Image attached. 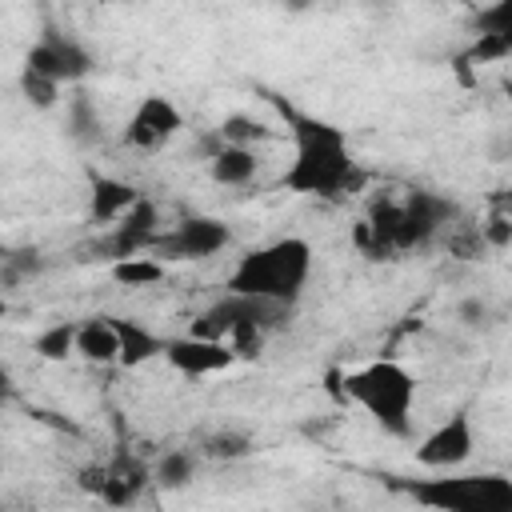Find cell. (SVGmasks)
Here are the masks:
<instances>
[{"mask_svg": "<svg viewBox=\"0 0 512 512\" xmlns=\"http://www.w3.org/2000/svg\"><path fill=\"white\" fill-rule=\"evenodd\" d=\"M444 244H448V252H452L456 260H480V252H488L480 228H468V224H460V220L444 232Z\"/></svg>", "mask_w": 512, "mask_h": 512, "instance_id": "24", "label": "cell"}, {"mask_svg": "<svg viewBox=\"0 0 512 512\" xmlns=\"http://www.w3.org/2000/svg\"><path fill=\"white\" fill-rule=\"evenodd\" d=\"M344 396L360 404L372 424L388 436H412V404H416V380L396 360H372L344 376Z\"/></svg>", "mask_w": 512, "mask_h": 512, "instance_id": "3", "label": "cell"}, {"mask_svg": "<svg viewBox=\"0 0 512 512\" xmlns=\"http://www.w3.org/2000/svg\"><path fill=\"white\" fill-rule=\"evenodd\" d=\"M104 484H108V464H84V468L76 472V488L88 492V496H96V500H100Z\"/></svg>", "mask_w": 512, "mask_h": 512, "instance_id": "27", "label": "cell"}, {"mask_svg": "<svg viewBox=\"0 0 512 512\" xmlns=\"http://www.w3.org/2000/svg\"><path fill=\"white\" fill-rule=\"evenodd\" d=\"M404 488L416 504L440 508V512H512V480L496 476V472L416 480V484H404Z\"/></svg>", "mask_w": 512, "mask_h": 512, "instance_id": "4", "label": "cell"}, {"mask_svg": "<svg viewBox=\"0 0 512 512\" xmlns=\"http://www.w3.org/2000/svg\"><path fill=\"white\" fill-rule=\"evenodd\" d=\"M68 136L76 140V144H96L100 136H104V124H100V112H96V104L80 92V96H72V104H68Z\"/></svg>", "mask_w": 512, "mask_h": 512, "instance_id": "21", "label": "cell"}, {"mask_svg": "<svg viewBox=\"0 0 512 512\" xmlns=\"http://www.w3.org/2000/svg\"><path fill=\"white\" fill-rule=\"evenodd\" d=\"M220 140L224 144H260V140H272V128H264L260 120H252V116H244V112H232V116H224L220 120Z\"/></svg>", "mask_w": 512, "mask_h": 512, "instance_id": "23", "label": "cell"}, {"mask_svg": "<svg viewBox=\"0 0 512 512\" xmlns=\"http://www.w3.org/2000/svg\"><path fill=\"white\" fill-rule=\"evenodd\" d=\"M136 200H140V192H136L128 180L96 176V172H92V184H88V216H92L96 224H116Z\"/></svg>", "mask_w": 512, "mask_h": 512, "instance_id": "12", "label": "cell"}, {"mask_svg": "<svg viewBox=\"0 0 512 512\" xmlns=\"http://www.w3.org/2000/svg\"><path fill=\"white\" fill-rule=\"evenodd\" d=\"M508 152H512V136H508Z\"/></svg>", "mask_w": 512, "mask_h": 512, "instance_id": "30", "label": "cell"}, {"mask_svg": "<svg viewBox=\"0 0 512 512\" xmlns=\"http://www.w3.org/2000/svg\"><path fill=\"white\" fill-rule=\"evenodd\" d=\"M76 332H80L76 320H56V324H48L44 332H36L32 352H36L40 360H68V356H76Z\"/></svg>", "mask_w": 512, "mask_h": 512, "instance_id": "18", "label": "cell"}, {"mask_svg": "<svg viewBox=\"0 0 512 512\" xmlns=\"http://www.w3.org/2000/svg\"><path fill=\"white\" fill-rule=\"evenodd\" d=\"M76 356H84L88 364H120V332H116V316H88V320H80V332H76Z\"/></svg>", "mask_w": 512, "mask_h": 512, "instance_id": "14", "label": "cell"}, {"mask_svg": "<svg viewBox=\"0 0 512 512\" xmlns=\"http://www.w3.org/2000/svg\"><path fill=\"white\" fill-rule=\"evenodd\" d=\"M180 128H184L180 108H176L168 96L148 92V96H140V104H136L132 116L124 120V144L136 148V152H156V148H164Z\"/></svg>", "mask_w": 512, "mask_h": 512, "instance_id": "8", "label": "cell"}, {"mask_svg": "<svg viewBox=\"0 0 512 512\" xmlns=\"http://www.w3.org/2000/svg\"><path fill=\"white\" fill-rule=\"evenodd\" d=\"M164 360L184 372V376H212V372H224L232 368L240 356L228 340H212V336H168V348H164Z\"/></svg>", "mask_w": 512, "mask_h": 512, "instance_id": "10", "label": "cell"}, {"mask_svg": "<svg viewBox=\"0 0 512 512\" xmlns=\"http://www.w3.org/2000/svg\"><path fill=\"white\" fill-rule=\"evenodd\" d=\"M480 236H484L488 248H508L512 244V212H492L480 224Z\"/></svg>", "mask_w": 512, "mask_h": 512, "instance_id": "26", "label": "cell"}, {"mask_svg": "<svg viewBox=\"0 0 512 512\" xmlns=\"http://www.w3.org/2000/svg\"><path fill=\"white\" fill-rule=\"evenodd\" d=\"M228 244H232V228L224 220H216V216H188L176 228H160V236L152 240L148 252L160 256V260L188 264V260H208V256H216Z\"/></svg>", "mask_w": 512, "mask_h": 512, "instance_id": "6", "label": "cell"}, {"mask_svg": "<svg viewBox=\"0 0 512 512\" xmlns=\"http://www.w3.org/2000/svg\"><path fill=\"white\" fill-rule=\"evenodd\" d=\"M476 32H492V36H504L512 40V0H492L476 12Z\"/></svg>", "mask_w": 512, "mask_h": 512, "instance_id": "25", "label": "cell"}, {"mask_svg": "<svg viewBox=\"0 0 512 512\" xmlns=\"http://www.w3.org/2000/svg\"><path fill=\"white\" fill-rule=\"evenodd\" d=\"M284 120H288V132H292V164L284 168L280 184L296 196H320V200H340L348 192H356L368 176L364 168L352 160V148H348V132L320 120V116H308V112H296V108H284Z\"/></svg>", "mask_w": 512, "mask_h": 512, "instance_id": "1", "label": "cell"}, {"mask_svg": "<svg viewBox=\"0 0 512 512\" xmlns=\"http://www.w3.org/2000/svg\"><path fill=\"white\" fill-rule=\"evenodd\" d=\"M24 64L36 68V72H44V76H52V80H60V84H76V80H84L96 68L92 52L76 36L56 32V28H44L40 32V40L28 48Z\"/></svg>", "mask_w": 512, "mask_h": 512, "instance_id": "7", "label": "cell"}, {"mask_svg": "<svg viewBox=\"0 0 512 512\" xmlns=\"http://www.w3.org/2000/svg\"><path fill=\"white\" fill-rule=\"evenodd\" d=\"M312 276V244L304 236H280L260 248H248L228 272L224 288L244 296H264L280 304H296Z\"/></svg>", "mask_w": 512, "mask_h": 512, "instance_id": "2", "label": "cell"}, {"mask_svg": "<svg viewBox=\"0 0 512 512\" xmlns=\"http://www.w3.org/2000/svg\"><path fill=\"white\" fill-rule=\"evenodd\" d=\"M196 456H200V448L196 452L192 448H168V452H160V460L152 468V480L160 488H184L196 476Z\"/></svg>", "mask_w": 512, "mask_h": 512, "instance_id": "19", "label": "cell"}, {"mask_svg": "<svg viewBox=\"0 0 512 512\" xmlns=\"http://www.w3.org/2000/svg\"><path fill=\"white\" fill-rule=\"evenodd\" d=\"M460 220V204L444 192L432 188H412L404 196V212H400V232H396V252H412V248H428L436 236H444L452 224Z\"/></svg>", "mask_w": 512, "mask_h": 512, "instance_id": "5", "label": "cell"}, {"mask_svg": "<svg viewBox=\"0 0 512 512\" xmlns=\"http://www.w3.org/2000/svg\"><path fill=\"white\" fill-rule=\"evenodd\" d=\"M256 172H260V156L248 144H220L208 156V176L224 188H244L256 180Z\"/></svg>", "mask_w": 512, "mask_h": 512, "instance_id": "13", "label": "cell"}, {"mask_svg": "<svg viewBox=\"0 0 512 512\" xmlns=\"http://www.w3.org/2000/svg\"><path fill=\"white\" fill-rule=\"evenodd\" d=\"M456 316H460V324H468V328H484V324H488V304H484L480 296H464V300L456 304Z\"/></svg>", "mask_w": 512, "mask_h": 512, "instance_id": "28", "label": "cell"}, {"mask_svg": "<svg viewBox=\"0 0 512 512\" xmlns=\"http://www.w3.org/2000/svg\"><path fill=\"white\" fill-rule=\"evenodd\" d=\"M148 480H152L148 464H144L140 456H132L128 448H120V452L108 460V484H104L100 500L112 504V508H128V504L140 500V492L148 488Z\"/></svg>", "mask_w": 512, "mask_h": 512, "instance_id": "11", "label": "cell"}, {"mask_svg": "<svg viewBox=\"0 0 512 512\" xmlns=\"http://www.w3.org/2000/svg\"><path fill=\"white\" fill-rule=\"evenodd\" d=\"M40 272H44V256L36 248H8L0 256V284L4 288H16V284H24Z\"/></svg>", "mask_w": 512, "mask_h": 512, "instance_id": "22", "label": "cell"}, {"mask_svg": "<svg viewBox=\"0 0 512 512\" xmlns=\"http://www.w3.org/2000/svg\"><path fill=\"white\" fill-rule=\"evenodd\" d=\"M112 280L124 284V288H148V284H160V280H164V260L152 256V252L116 260V264H112Z\"/></svg>", "mask_w": 512, "mask_h": 512, "instance_id": "17", "label": "cell"}, {"mask_svg": "<svg viewBox=\"0 0 512 512\" xmlns=\"http://www.w3.org/2000/svg\"><path fill=\"white\" fill-rule=\"evenodd\" d=\"M280 8L284 12H308V8H316V0H280Z\"/></svg>", "mask_w": 512, "mask_h": 512, "instance_id": "29", "label": "cell"}, {"mask_svg": "<svg viewBox=\"0 0 512 512\" xmlns=\"http://www.w3.org/2000/svg\"><path fill=\"white\" fill-rule=\"evenodd\" d=\"M116 332H120V368H140V364L164 356V348H168V336H156L148 324L128 320V316H116Z\"/></svg>", "mask_w": 512, "mask_h": 512, "instance_id": "15", "label": "cell"}, {"mask_svg": "<svg viewBox=\"0 0 512 512\" xmlns=\"http://www.w3.org/2000/svg\"><path fill=\"white\" fill-rule=\"evenodd\" d=\"M60 80H52V76H44V72H36V68H20V96H24V104L28 108H36V112H48V108H56L60 104Z\"/></svg>", "mask_w": 512, "mask_h": 512, "instance_id": "20", "label": "cell"}, {"mask_svg": "<svg viewBox=\"0 0 512 512\" xmlns=\"http://www.w3.org/2000/svg\"><path fill=\"white\" fill-rule=\"evenodd\" d=\"M252 452H256V440H252L244 428H220V432H208V436L200 440V456L224 460V464L244 460V456H252Z\"/></svg>", "mask_w": 512, "mask_h": 512, "instance_id": "16", "label": "cell"}, {"mask_svg": "<svg viewBox=\"0 0 512 512\" xmlns=\"http://www.w3.org/2000/svg\"><path fill=\"white\" fill-rule=\"evenodd\" d=\"M472 452H476V428H472V416L460 408V412H452L444 424H436V428L420 440L416 460H420L424 468H432V472H452V468H460Z\"/></svg>", "mask_w": 512, "mask_h": 512, "instance_id": "9", "label": "cell"}]
</instances>
